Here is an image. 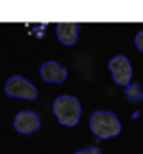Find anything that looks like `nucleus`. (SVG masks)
<instances>
[{
  "mask_svg": "<svg viewBox=\"0 0 143 154\" xmlns=\"http://www.w3.org/2000/svg\"><path fill=\"white\" fill-rule=\"evenodd\" d=\"M126 86H128V88H126V96L131 99V100L140 102V100L143 99V93H141L138 83H129V85H126Z\"/></svg>",
  "mask_w": 143,
  "mask_h": 154,
  "instance_id": "6e6552de",
  "label": "nucleus"
},
{
  "mask_svg": "<svg viewBox=\"0 0 143 154\" xmlns=\"http://www.w3.org/2000/svg\"><path fill=\"white\" fill-rule=\"evenodd\" d=\"M54 114L59 120V123L65 125V126H74L79 123L80 114H82V108L79 100L72 96H60L54 100L53 105Z\"/></svg>",
  "mask_w": 143,
  "mask_h": 154,
  "instance_id": "f03ea898",
  "label": "nucleus"
},
{
  "mask_svg": "<svg viewBox=\"0 0 143 154\" xmlns=\"http://www.w3.org/2000/svg\"><path fill=\"white\" fill-rule=\"evenodd\" d=\"M74 154H102V151L99 149V148H86V149H83V151H79V152H74Z\"/></svg>",
  "mask_w": 143,
  "mask_h": 154,
  "instance_id": "9d476101",
  "label": "nucleus"
},
{
  "mask_svg": "<svg viewBox=\"0 0 143 154\" xmlns=\"http://www.w3.org/2000/svg\"><path fill=\"white\" fill-rule=\"evenodd\" d=\"M135 46L138 48V51H143V31L135 35Z\"/></svg>",
  "mask_w": 143,
  "mask_h": 154,
  "instance_id": "1a4fd4ad",
  "label": "nucleus"
},
{
  "mask_svg": "<svg viewBox=\"0 0 143 154\" xmlns=\"http://www.w3.org/2000/svg\"><path fill=\"white\" fill-rule=\"evenodd\" d=\"M40 75L45 82H53V83H62L66 79V69L62 68L57 62L51 60L46 62L40 68Z\"/></svg>",
  "mask_w": 143,
  "mask_h": 154,
  "instance_id": "423d86ee",
  "label": "nucleus"
},
{
  "mask_svg": "<svg viewBox=\"0 0 143 154\" xmlns=\"http://www.w3.org/2000/svg\"><path fill=\"white\" fill-rule=\"evenodd\" d=\"M91 131L94 133L99 139H109L119 136L122 131L120 122L117 119V116L109 111H96L91 116L89 120Z\"/></svg>",
  "mask_w": 143,
  "mask_h": 154,
  "instance_id": "f257e3e1",
  "label": "nucleus"
},
{
  "mask_svg": "<svg viewBox=\"0 0 143 154\" xmlns=\"http://www.w3.org/2000/svg\"><path fill=\"white\" fill-rule=\"evenodd\" d=\"M109 69L112 74V79L119 85H129L132 79V66L125 56H115L109 60Z\"/></svg>",
  "mask_w": 143,
  "mask_h": 154,
  "instance_id": "20e7f679",
  "label": "nucleus"
},
{
  "mask_svg": "<svg viewBox=\"0 0 143 154\" xmlns=\"http://www.w3.org/2000/svg\"><path fill=\"white\" fill-rule=\"evenodd\" d=\"M14 128L20 134H31L40 128V119L34 111H20L14 119Z\"/></svg>",
  "mask_w": 143,
  "mask_h": 154,
  "instance_id": "39448f33",
  "label": "nucleus"
},
{
  "mask_svg": "<svg viewBox=\"0 0 143 154\" xmlns=\"http://www.w3.org/2000/svg\"><path fill=\"white\" fill-rule=\"evenodd\" d=\"M5 93L9 97L16 99H26V100H34L37 99V89L35 86L28 82L26 79H23L22 75H14L6 82Z\"/></svg>",
  "mask_w": 143,
  "mask_h": 154,
  "instance_id": "7ed1b4c3",
  "label": "nucleus"
},
{
  "mask_svg": "<svg viewBox=\"0 0 143 154\" xmlns=\"http://www.w3.org/2000/svg\"><path fill=\"white\" fill-rule=\"evenodd\" d=\"M57 37L63 45H74L79 34V23H57Z\"/></svg>",
  "mask_w": 143,
  "mask_h": 154,
  "instance_id": "0eeeda50",
  "label": "nucleus"
}]
</instances>
